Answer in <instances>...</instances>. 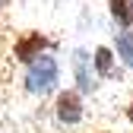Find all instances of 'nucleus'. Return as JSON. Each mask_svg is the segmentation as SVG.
I'll use <instances>...</instances> for the list:
<instances>
[{
	"instance_id": "f257e3e1",
	"label": "nucleus",
	"mask_w": 133,
	"mask_h": 133,
	"mask_svg": "<svg viewBox=\"0 0 133 133\" xmlns=\"http://www.w3.org/2000/svg\"><path fill=\"white\" fill-rule=\"evenodd\" d=\"M57 82H60V66L51 54H41L38 60H32L25 66V76H22V86L25 92L32 95H51L57 89Z\"/></svg>"
},
{
	"instance_id": "f03ea898",
	"label": "nucleus",
	"mask_w": 133,
	"mask_h": 133,
	"mask_svg": "<svg viewBox=\"0 0 133 133\" xmlns=\"http://www.w3.org/2000/svg\"><path fill=\"white\" fill-rule=\"evenodd\" d=\"M48 48H51L48 35H41V32H22V35L16 38V44H13V57L29 66L32 60H38Z\"/></svg>"
},
{
	"instance_id": "7ed1b4c3",
	"label": "nucleus",
	"mask_w": 133,
	"mask_h": 133,
	"mask_svg": "<svg viewBox=\"0 0 133 133\" xmlns=\"http://www.w3.org/2000/svg\"><path fill=\"white\" fill-rule=\"evenodd\" d=\"M54 117L66 127H73L82 121V98L79 92L73 89H66V92H57V102H54Z\"/></svg>"
},
{
	"instance_id": "20e7f679",
	"label": "nucleus",
	"mask_w": 133,
	"mask_h": 133,
	"mask_svg": "<svg viewBox=\"0 0 133 133\" xmlns=\"http://www.w3.org/2000/svg\"><path fill=\"white\" fill-rule=\"evenodd\" d=\"M92 63H95V73L98 76H105V79H111L114 76V54H111V48H95V57H92Z\"/></svg>"
},
{
	"instance_id": "39448f33",
	"label": "nucleus",
	"mask_w": 133,
	"mask_h": 133,
	"mask_svg": "<svg viewBox=\"0 0 133 133\" xmlns=\"http://www.w3.org/2000/svg\"><path fill=\"white\" fill-rule=\"evenodd\" d=\"M111 16L121 29L133 25V0H111Z\"/></svg>"
},
{
	"instance_id": "423d86ee",
	"label": "nucleus",
	"mask_w": 133,
	"mask_h": 133,
	"mask_svg": "<svg viewBox=\"0 0 133 133\" xmlns=\"http://www.w3.org/2000/svg\"><path fill=\"white\" fill-rule=\"evenodd\" d=\"M86 54L82 51H76V57H73V70H76V79H79V89L82 92H92V76H89V70H86Z\"/></svg>"
},
{
	"instance_id": "0eeeda50",
	"label": "nucleus",
	"mask_w": 133,
	"mask_h": 133,
	"mask_svg": "<svg viewBox=\"0 0 133 133\" xmlns=\"http://www.w3.org/2000/svg\"><path fill=\"white\" fill-rule=\"evenodd\" d=\"M117 57L127 63V66H133V32H117Z\"/></svg>"
},
{
	"instance_id": "6e6552de",
	"label": "nucleus",
	"mask_w": 133,
	"mask_h": 133,
	"mask_svg": "<svg viewBox=\"0 0 133 133\" xmlns=\"http://www.w3.org/2000/svg\"><path fill=\"white\" fill-rule=\"evenodd\" d=\"M6 6H10V0H0V13H3V10H6Z\"/></svg>"
},
{
	"instance_id": "1a4fd4ad",
	"label": "nucleus",
	"mask_w": 133,
	"mask_h": 133,
	"mask_svg": "<svg viewBox=\"0 0 133 133\" xmlns=\"http://www.w3.org/2000/svg\"><path fill=\"white\" fill-rule=\"evenodd\" d=\"M98 133H108V130H98Z\"/></svg>"
}]
</instances>
